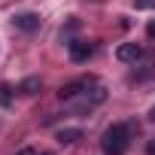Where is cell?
Wrapping results in <instances>:
<instances>
[{"instance_id":"6da1fadb","label":"cell","mask_w":155,"mask_h":155,"mask_svg":"<svg viewBox=\"0 0 155 155\" xmlns=\"http://www.w3.org/2000/svg\"><path fill=\"white\" fill-rule=\"evenodd\" d=\"M128 146H131V134H128V125H122V122L110 125V128L104 131V137H101L104 155H125Z\"/></svg>"},{"instance_id":"7a4b0ae2","label":"cell","mask_w":155,"mask_h":155,"mask_svg":"<svg viewBox=\"0 0 155 155\" xmlns=\"http://www.w3.org/2000/svg\"><path fill=\"white\" fill-rule=\"evenodd\" d=\"M91 55H94V46H91V43H85V40H73V43H70V61L85 64Z\"/></svg>"},{"instance_id":"3957f363","label":"cell","mask_w":155,"mask_h":155,"mask_svg":"<svg viewBox=\"0 0 155 155\" xmlns=\"http://www.w3.org/2000/svg\"><path fill=\"white\" fill-rule=\"evenodd\" d=\"M88 85H94V79H91V76H82V79H76V82H67V85H61L58 97H61V101H73L76 94H79L82 88H88Z\"/></svg>"},{"instance_id":"277c9868","label":"cell","mask_w":155,"mask_h":155,"mask_svg":"<svg viewBox=\"0 0 155 155\" xmlns=\"http://www.w3.org/2000/svg\"><path fill=\"white\" fill-rule=\"evenodd\" d=\"M12 28H15V31H25V34H34V31L40 28V15H37V12H21V15L12 18Z\"/></svg>"},{"instance_id":"5b68a950","label":"cell","mask_w":155,"mask_h":155,"mask_svg":"<svg viewBox=\"0 0 155 155\" xmlns=\"http://www.w3.org/2000/svg\"><path fill=\"white\" fill-rule=\"evenodd\" d=\"M116 58H119V61H125V64H134V61H140V58H143V49H140L137 43H122V46L116 49Z\"/></svg>"},{"instance_id":"8992f818","label":"cell","mask_w":155,"mask_h":155,"mask_svg":"<svg viewBox=\"0 0 155 155\" xmlns=\"http://www.w3.org/2000/svg\"><path fill=\"white\" fill-rule=\"evenodd\" d=\"M76 140H82V131H79V128H61V131H58V143H61V146H70V143H76Z\"/></svg>"},{"instance_id":"52a82bcc","label":"cell","mask_w":155,"mask_h":155,"mask_svg":"<svg viewBox=\"0 0 155 155\" xmlns=\"http://www.w3.org/2000/svg\"><path fill=\"white\" fill-rule=\"evenodd\" d=\"M18 91H21V94H28V97H31V94H37V91H40V79H37V76H28V79L18 85Z\"/></svg>"},{"instance_id":"ba28073f","label":"cell","mask_w":155,"mask_h":155,"mask_svg":"<svg viewBox=\"0 0 155 155\" xmlns=\"http://www.w3.org/2000/svg\"><path fill=\"white\" fill-rule=\"evenodd\" d=\"M9 91H12L9 85H0V107H9V104H12V94H9Z\"/></svg>"},{"instance_id":"9c48e42d","label":"cell","mask_w":155,"mask_h":155,"mask_svg":"<svg viewBox=\"0 0 155 155\" xmlns=\"http://www.w3.org/2000/svg\"><path fill=\"white\" fill-rule=\"evenodd\" d=\"M134 6H137V9H152L155 0H134Z\"/></svg>"},{"instance_id":"30bf717a","label":"cell","mask_w":155,"mask_h":155,"mask_svg":"<svg viewBox=\"0 0 155 155\" xmlns=\"http://www.w3.org/2000/svg\"><path fill=\"white\" fill-rule=\"evenodd\" d=\"M146 34H149V37H155V21H149V25H146Z\"/></svg>"},{"instance_id":"8fae6325","label":"cell","mask_w":155,"mask_h":155,"mask_svg":"<svg viewBox=\"0 0 155 155\" xmlns=\"http://www.w3.org/2000/svg\"><path fill=\"white\" fill-rule=\"evenodd\" d=\"M18 155H37V152H34L31 146H25V149H18Z\"/></svg>"},{"instance_id":"7c38bea8","label":"cell","mask_w":155,"mask_h":155,"mask_svg":"<svg viewBox=\"0 0 155 155\" xmlns=\"http://www.w3.org/2000/svg\"><path fill=\"white\" fill-rule=\"evenodd\" d=\"M146 152H149V155H155V140H152V143L146 146Z\"/></svg>"},{"instance_id":"4fadbf2b","label":"cell","mask_w":155,"mask_h":155,"mask_svg":"<svg viewBox=\"0 0 155 155\" xmlns=\"http://www.w3.org/2000/svg\"><path fill=\"white\" fill-rule=\"evenodd\" d=\"M149 122H155V107H152V110H149Z\"/></svg>"},{"instance_id":"5bb4252c","label":"cell","mask_w":155,"mask_h":155,"mask_svg":"<svg viewBox=\"0 0 155 155\" xmlns=\"http://www.w3.org/2000/svg\"><path fill=\"white\" fill-rule=\"evenodd\" d=\"M37 155H52V152H37Z\"/></svg>"}]
</instances>
